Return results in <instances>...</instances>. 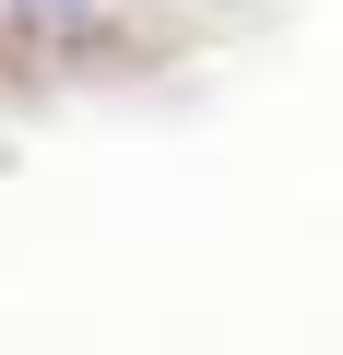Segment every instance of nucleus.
I'll list each match as a JSON object with an SVG mask.
<instances>
[{
	"instance_id": "nucleus-1",
	"label": "nucleus",
	"mask_w": 343,
	"mask_h": 355,
	"mask_svg": "<svg viewBox=\"0 0 343 355\" xmlns=\"http://www.w3.org/2000/svg\"><path fill=\"white\" fill-rule=\"evenodd\" d=\"M0 12H24V24H83L95 0H0Z\"/></svg>"
}]
</instances>
